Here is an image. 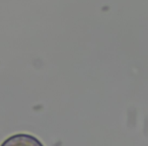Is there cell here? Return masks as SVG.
<instances>
[{"label":"cell","instance_id":"1","mask_svg":"<svg viewBox=\"0 0 148 146\" xmlns=\"http://www.w3.org/2000/svg\"><path fill=\"white\" fill-rule=\"evenodd\" d=\"M29 145V146H33V145H41L39 141H37L36 139H34L33 137H29V136H25V135H18L12 137L10 140H7L4 143V145Z\"/></svg>","mask_w":148,"mask_h":146}]
</instances>
